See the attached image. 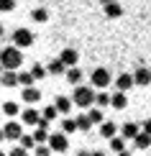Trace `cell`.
<instances>
[{
	"mask_svg": "<svg viewBox=\"0 0 151 156\" xmlns=\"http://www.w3.org/2000/svg\"><path fill=\"white\" fill-rule=\"evenodd\" d=\"M110 97H113V95H108V92H100V95L95 97V102H97L100 108H105V105H110Z\"/></svg>",
	"mask_w": 151,
	"mask_h": 156,
	"instance_id": "obj_31",
	"label": "cell"
},
{
	"mask_svg": "<svg viewBox=\"0 0 151 156\" xmlns=\"http://www.w3.org/2000/svg\"><path fill=\"white\" fill-rule=\"evenodd\" d=\"M46 69H49V74H64V72H69L67 64H64L62 59H51V62L46 64Z\"/></svg>",
	"mask_w": 151,
	"mask_h": 156,
	"instance_id": "obj_13",
	"label": "cell"
},
{
	"mask_svg": "<svg viewBox=\"0 0 151 156\" xmlns=\"http://www.w3.org/2000/svg\"><path fill=\"white\" fill-rule=\"evenodd\" d=\"M87 115H90V120H92V126H102V123H105V120H102V113H100L97 108H90Z\"/></svg>",
	"mask_w": 151,
	"mask_h": 156,
	"instance_id": "obj_27",
	"label": "cell"
},
{
	"mask_svg": "<svg viewBox=\"0 0 151 156\" xmlns=\"http://www.w3.org/2000/svg\"><path fill=\"white\" fill-rule=\"evenodd\" d=\"M100 136H105V138H115V136H118V126H115V123H110V120H105L102 123V126H100Z\"/></svg>",
	"mask_w": 151,
	"mask_h": 156,
	"instance_id": "obj_14",
	"label": "cell"
},
{
	"mask_svg": "<svg viewBox=\"0 0 151 156\" xmlns=\"http://www.w3.org/2000/svg\"><path fill=\"white\" fill-rule=\"evenodd\" d=\"M77 128H80V131H90V128H92V120H90V115H77Z\"/></svg>",
	"mask_w": 151,
	"mask_h": 156,
	"instance_id": "obj_25",
	"label": "cell"
},
{
	"mask_svg": "<svg viewBox=\"0 0 151 156\" xmlns=\"http://www.w3.org/2000/svg\"><path fill=\"white\" fill-rule=\"evenodd\" d=\"M90 80H92V87H108L110 84V72L105 67H97V69H92Z\"/></svg>",
	"mask_w": 151,
	"mask_h": 156,
	"instance_id": "obj_5",
	"label": "cell"
},
{
	"mask_svg": "<svg viewBox=\"0 0 151 156\" xmlns=\"http://www.w3.org/2000/svg\"><path fill=\"white\" fill-rule=\"evenodd\" d=\"M3 34H5V28H3V23H0V36H3Z\"/></svg>",
	"mask_w": 151,
	"mask_h": 156,
	"instance_id": "obj_41",
	"label": "cell"
},
{
	"mask_svg": "<svg viewBox=\"0 0 151 156\" xmlns=\"http://www.w3.org/2000/svg\"><path fill=\"white\" fill-rule=\"evenodd\" d=\"M10 41H13V46H18V49H26V46H34L36 36L31 34L28 28H16V31H13V36H10Z\"/></svg>",
	"mask_w": 151,
	"mask_h": 156,
	"instance_id": "obj_3",
	"label": "cell"
},
{
	"mask_svg": "<svg viewBox=\"0 0 151 156\" xmlns=\"http://www.w3.org/2000/svg\"><path fill=\"white\" fill-rule=\"evenodd\" d=\"M56 113H59V110H56V105H49V108H44V110H41L44 120H49V123H51V120L56 118Z\"/></svg>",
	"mask_w": 151,
	"mask_h": 156,
	"instance_id": "obj_28",
	"label": "cell"
},
{
	"mask_svg": "<svg viewBox=\"0 0 151 156\" xmlns=\"http://www.w3.org/2000/svg\"><path fill=\"white\" fill-rule=\"evenodd\" d=\"M18 82H21L23 90H26V87H34L36 80H34V74H31V72H18Z\"/></svg>",
	"mask_w": 151,
	"mask_h": 156,
	"instance_id": "obj_24",
	"label": "cell"
},
{
	"mask_svg": "<svg viewBox=\"0 0 151 156\" xmlns=\"http://www.w3.org/2000/svg\"><path fill=\"white\" fill-rule=\"evenodd\" d=\"M141 131L151 136V118H149V120H143V126H141Z\"/></svg>",
	"mask_w": 151,
	"mask_h": 156,
	"instance_id": "obj_35",
	"label": "cell"
},
{
	"mask_svg": "<svg viewBox=\"0 0 151 156\" xmlns=\"http://www.w3.org/2000/svg\"><path fill=\"white\" fill-rule=\"evenodd\" d=\"M23 100L31 102V105H36V102L41 100V92H38L36 87H26V90H23Z\"/></svg>",
	"mask_w": 151,
	"mask_h": 156,
	"instance_id": "obj_16",
	"label": "cell"
},
{
	"mask_svg": "<svg viewBox=\"0 0 151 156\" xmlns=\"http://www.w3.org/2000/svg\"><path fill=\"white\" fill-rule=\"evenodd\" d=\"M21 64H23V56H21V49L18 46H5L0 51V67L5 72H18Z\"/></svg>",
	"mask_w": 151,
	"mask_h": 156,
	"instance_id": "obj_1",
	"label": "cell"
},
{
	"mask_svg": "<svg viewBox=\"0 0 151 156\" xmlns=\"http://www.w3.org/2000/svg\"><path fill=\"white\" fill-rule=\"evenodd\" d=\"M67 146H69L67 133H62V131H54V133H51V138H49V148H51V151L62 154V151H67Z\"/></svg>",
	"mask_w": 151,
	"mask_h": 156,
	"instance_id": "obj_4",
	"label": "cell"
},
{
	"mask_svg": "<svg viewBox=\"0 0 151 156\" xmlns=\"http://www.w3.org/2000/svg\"><path fill=\"white\" fill-rule=\"evenodd\" d=\"M77 156H92V154H90V151H80V154H77Z\"/></svg>",
	"mask_w": 151,
	"mask_h": 156,
	"instance_id": "obj_36",
	"label": "cell"
},
{
	"mask_svg": "<svg viewBox=\"0 0 151 156\" xmlns=\"http://www.w3.org/2000/svg\"><path fill=\"white\" fill-rule=\"evenodd\" d=\"M67 80H69L72 84H77V87H80V82H82V69H80V67H72L69 72H67Z\"/></svg>",
	"mask_w": 151,
	"mask_h": 156,
	"instance_id": "obj_21",
	"label": "cell"
},
{
	"mask_svg": "<svg viewBox=\"0 0 151 156\" xmlns=\"http://www.w3.org/2000/svg\"><path fill=\"white\" fill-rule=\"evenodd\" d=\"M92 156H105V154L102 151H92Z\"/></svg>",
	"mask_w": 151,
	"mask_h": 156,
	"instance_id": "obj_38",
	"label": "cell"
},
{
	"mask_svg": "<svg viewBox=\"0 0 151 156\" xmlns=\"http://www.w3.org/2000/svg\"><path fill=\"white\" fill-rule=\"evenodd\" d=\"M64 64H67V69H72V67H77V59H80V54H77V49H72V46H67L62 51V56H59Z\"/></svg>",
	"mask_w": 151,
	"mask_h": 156,
	"instance_id": "obj_8",
	"label": "cell"
},
{
	"mask_svg": "<svg viewBox=\"0 0 151 156\" xmlns=\"http://www.w3.org/2000/svg\"><path fill=\"white\" fill-rule=\"evenodd\" d=\"M0 156H8V154H0Z\"/></svg>",
	"mask_w": 151,
	"mask_h": 156,
	"instance_id": "obj_42",
	"label": "cell"
},
{
	"mask_svg": "<svg viewBox=\"0 0 151 156\" xmlns=\"http://www.w3.org/2000/svg\"><path fill=\"white\" fill-rule=\"evenodd\" d=\"M21 146L26 148V151H28V148H34V151H36V138H34V136H23V138H21Z\"/></svg>",
	"mask_w": 151,
	"mask_h": 156,
	"instance_id": "obj_29",
	"label": "cell"
},
{
	"mask_svg": "<svg viewBox=\"0 0 151 156\" xmlns=\"http://www.w3.org/2000/svg\"><path fill=\"white\" fill-rule=\"evenodd\" d=\"M100 3H102V5H108V3H115V0H100Z\"/></svg>",
	"mask_w": 151,
	"mask_h": 156,
	"instance_id": "obj_39",
	"label": "cell"
},
{
	"mask_svg": "<svg viewBox=\"0 0 151 156\" xmlns=\"http://www.w3.org/2000/svg\"><path fill=\"white\" fill-rule=\"evenodd\" d=\"M18 110H21V108H18L16 102H5V105H3V113L10 115V118H13V115H18Z\"/></svg>",
	"mask_w": 151,
	"mask_h": 156,
	"instance_id": "obj_30",
	"label": "cell"
},
{
	"mask_svg": "<svg viewBox=\"0 0 151 156\" xmlns=\"http://www.w3.org/2000/svg\"><path fill=\"white\" fill-rule=\"evenodd\" d=\"M0 74H3V72H0Z\"/></svg>",
	"mask_w": 151,
	"mask_h": 156,
	"instance_id": "obj_43",
	"label": "cell"
},
{
	"mask_svg": "<svg viewBox=\"0 0 151 156\" xmlns=\"http://www.w3.org/2000/svg\"><path fill=\"white\" fill-rule=\"evenodd\" d=\"M0 82H3V87H18V72H3L0 74Z\"/></svg>",
	"mask_w": 151,
	"mask_h": 156,
	"instance_id": "obj_15",
	"label": "cell"
},
{
	"mask_svg": "<svg viewBox=\"0 0 151 156\" xmlns=\"http://www.w3.org/2000/svg\"><path fill=\"white\" fill-rule=\"evenodd\" d=\"M133 84H136L133 74H118V77H115V87H118V92H126V90H131Z\"/></svg>",
	"mask_w": 151,
	"mask_h": 156,
	"instance_id": "obj_10",
	"label": "cell"
},
{
	"mask_svg": "<svg viewBox=\"0 0 151 156\" xmlns=\"http://www.w3.org/2000/svg\"><path fill=\"white\" fill-rule=\"evenodd\" d=\"M133 144H136V148H149V146H151V136L141 131L138 136H136V141H133Z\"/></svg>",
	"mask_w": 151,
	"mask_h": 156,
	"instance_id": "obj_22",
	"label": "cell"
},
{
	"mask_svg": "<svg viewBox=\"0 0 151 156\" xmlns=\"http://www.w3.org/2000/svg\"><path fill=\"white\" fill-rule=\"evenodd\" d=\"M41 120H44V115L38 113L36 108H26L23 110V123H26V126H38Z\"/></svg>",
	"mask_w": 151,
	"mask_h": 156,
	"instance_id": "obj_7",
	"label": "cell"
},
{
	"mask_svg": "<svg viewBox=\"0 0 151 156\" xmlns=\"http://www.w3.org/2000/svg\"><path fill=\"white\" fill-rule=\"evenodd\" d=\"M31 74H34V80H44V77L49 74V69L44 67V64H34V69H31Z\"/></svg>",
	"mask_w": 151,
	"mask_h": 156,
	"instance_id": "obj_26",
	"label": "cell"
},
{
	"mask_svg": "<svg viewBox=\"0 0 151 156\" xmlns=\"http://www.w3.org/2000/svg\"><path fill=\"white\" fill-rule=\"evenodd\" d=\"M133 80H136L138 87H146V84L151 82V69H149V67H138V69L133 72Z\"/></svg>",
	"mask_w": 151,
	"mask_h": 156,
	"instance_id": "obj_9",
	"label": "cell"
},
{
	"mask_svg": "<svg viewBox=\"0 0 151 156\" xmlns=\"http://www.w3.org/2000/svg\"><path fill=\"white\" fill-rule=\"evenodd\" d=\"M110 148H113L115 154L128 151V148H126V138H123V136H115V138H110Z\"/></svg>",
	"mask_w": 151,
	"mask_h": 156,
	"instance_id": "obj_18",
	"label": "cell"
},
{
	"mask_svg": "<svg viewBox=\"0 0 151 156\" xmlns=\"http://www.w3.org/2000/svg\"><path fill=\"white\" fill-rule=\"evenodd\" d=\"M54 105H56V110H59V113H69V110H72V105H74V102H72V97H64V95H56V100H54Z\"/></svg>",
	"mask_w": 151,
	"mask_h": 156,
	"instance_id": "obj_12",
	"label": "cell"
},
{
	"mask_svg": "<svg viewBox=\"0 0 151 156\" xmlns=\"http://www.w3.org/2000/svg\"><path fill=\"white\" fill-rule=\"evenodd\" d=\"M5 138V131H3V128H0V141H3Z\"/></svg>",
	"mask_w": 151,
	"mask_h": 156,
	"instance_id": "obj_40",
	"label": "cell"
},
{
	"mask_svg": "<svg viewBox=\"0 0 151 156\" xmlns=\"http://www.w3.org/2000/svg\"><path fill=\"white\" fill-rule=\"evenodd\" d=\"M16 8V0H0V13H8Z\"/></svg>",
	"mask_w": 151,
	"mask_h": 156,
	"instance_id": "obj_32",
	"label": "cell"
},
{
	"mask_svg": "<svg viewBox=\"0 0 151 156\" xmlns=\"http://www.w3.org/2000/svg\"><path fill=\"white\" fill-rule=\"evenodd\" d=\"M110 105H113L115 110H123L128 105V97H126V92H115L113 97H110Z\"/></svg>",
	"mask_w": 151,
	"mask_h": 156,
	"instance_id": "obj_17",
	"label": "cell"
},
{
	"mask_svg": "<svg viewBox=\"0 0 151 156\" xmlns=\"http://www.w3.org/2000/svg\"><path fill=\"white\" fill-rule=\"evenodd\" d=\"M3 131H5V138H10V141H21L23 138V131H21V123L18 120H8L3 126Z\"/></svg>",
	"mask_w": 151,
	"mask_h": 156,
	"instance_id": "obj_6",
	"label": "cell"
},
{
	"mask_svg": "<svg viewBox=\"0 0 151 156\" xmlns=\"http://www.w3.org/2000/svg\"><path fill=\"white\" fill-rule=\"evenodd\" d=\"M115 156H131V151H123V154H115Z\"/></svg>",
	"mask_w": 151,
	"mask_h": 156,
	"instance_id": "obj_37",
	"label": "cell"
},
{
	"mask_svg": "<svg viewBox=\"0 0 151 156\" xmlns=\"http://www.w3.org/2000/svg\"><path fill=\"white\" fill-rule=\"evenodd\" d=\"M74 131H80V128H77V120L74 118H64L62 120V133H74Z\"/></svg>",
	"mask_w": 151,
	"mask_h": 156,
	"instance_id": "obj_23",
	"label": "cell"
},
{
	"mask_svg": "<svg viewBox=\"0 0 151 156\" xmlns=\"http://www.w3.org/2000/svg\"><path fill=\"white\" fill-rule=\"evenodd\" d=\"M141 133V128L138 126H136V123H123V126H120V136H123V138H133L136 141V136H138Z\"/></svg>",
	"mask_w": 151,
	"mask_h": 156,
	"instance_id": "obj_11",
	"label": "cell"
},
{
	"mask_svg": "<svg viewBox=\"0 0 151 156\" xmlns=\"http://www.w3.org/2000/svg\"><path fill=\"white\" fill-rule=\"evenodd\" d=\"M31 18H34L36 23H44V21H49V10L46 8H34L31 10Z\"/></svg>",
	"mask_w": 151,
	"mask_h": 156,
	"instance_id": "obj_20",
	"label": "cell"
},
{
	"mask_svg": "<svg viewBox=\"0 0 151 156\" xmlns=\"http://www.w3.org/2000/svg\"><path fill=\"white\" fill-rule=\"evenodd\" d=\"M34 154L36 156H51V148H49V144H44V146H36Z\"/></svg>",
	"mask_w": 151,
	"mask_h": 156,
	"instance_id": "obj_33",
	"label": "cell"
},
{
	"mask_svg": "<svg viewBox=\"0 0 151 156\" xmlns=\"http://www.w3.org/2000/svg\"><path fill=\"white\" fill-rule=\"evenodd\" d=\"M120 13H123V8L118 5V0H115V3H108V5H105V16H108V18H118Z\"/></svg>",
	"mask_w": 151,
	"mask_h": 156,
	"instance_id": "obj_19",
	"label": "cell"
},
{
	"mask_svg": "<svg viewBox=\"0 0 151 156\" xmlns=\"http://www.w3.org/2000/svg\"><path fill=\"white\" fill-rule=\"evenodd\" d=\"M95 90L92 87H82V84H80V87H74V95H72V102H74V105L77 108H90V105H92V102H95Z\"/></svg>",
	"mask_w": 151,
	"mask_h": 156,
	"instance_id": "obj_2",
	"label": "cell"
},
{
	"mask_svg": "<svg viewBox=\"0 0 151 156\" xmlns=\"http://www.w3.org/2000/svg\"><path fill=\"white\" fill-rule=\"evenodd\" d=\"M8 156H28V151H26L23 146H16V148H10V154Z\"/></svg>",
	"mask_w": 151,
	"mask_h": 156,
	"instance_id": "obj_34",
	"label": "cell"
}]
</instances>
